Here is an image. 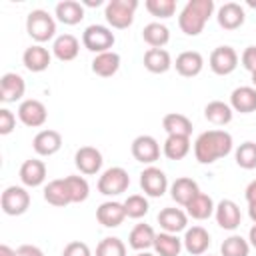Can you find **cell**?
Returning a JSON list of instances; mask_svg holds the SVG:
<instances>
[{
  "label": "cell",
  "instance_id": "cell-1",
  "mask_svg": "<svg viewBox=\"0 0 256 256\" xmlns=\"http://www.w3.org/2000/svg\"><path fill=\"white\" fill-rule=\"evenodd\" d=\"M232 134L226 130H206L194 140V158L200 164H212L232 152Z\"/></svg>",
  "mask_w": 256,
  "mask_h": 256
},
{
  "label": "cell",
  "instance_id": "cell-2",
  "mask_svg": "<svg viewBox=\"0 0 256 256\" xmlns=\"http://www.w3.org/2000/svg\"><path fill=\"white\" fill-rule=\"evenodd\" d=\"M214 0H188L178 16V26L186 36H198L214 14Z\"/></svg>",
  "mask_w": 256,
  "mask_h": 256
},
{
  "label": "cell",
  "instance_id": "cell-3",
  "mask_svg": "<svg viewBox=\"0 0 256 256\" xmlns=\"http://www.w3.org/2000/svg\"><path fill=\"white\" fill-rule=\"evenodd\" d=\"M26 32L38 44H44L56 36V20L46 10L36 8L26 16Z\"/></svg>",
  "mask_w": 256,
  "mask_h": 256
},
{
  "label": "cell",
  "instance_id": "cell-4",
  "mask_svg": "<svg viewBox=\"0 0 256 256\" xmlns=\"http://www.w3.org/2000/svg\"><path fill=\"white\" fill-rule=\"evenodd\" d=\"M136 8H138V0H110L104 6V18L112 28L124 30L132 26Z\"/></svg>",
  "mask_w": 256,
  "mask_h": 256
},
{
  "label": "cell",
  "instance_id": "cell-5",
  "mask_svg": "<svg viewBox=\"0 0 256 256\" xmlns=\"http://www.w3.org/2000/svg\"><path fill=\"white\" fill-rule=\"evenodd\" d=\"M114 42H116L114 32L108 26H104V24H90L82 32V44H84V48L90 50V52H94V54H102V52L112 50Z\"/></svg>",
  "mask_w": 256,
  "mask_h": 256
},
{
  "label": "cell",
  "instance_id": "cell-6",
  "mask_svg": "<svg viewBox=\"0 0 256 256\" xmlns=\"http://www.w3.org/2000/svg\"><path fill=\"white\" fill-rule=\"evenodd\" d=\"M130 186V176L122 166H112L104 170L98 178V192L104 196H120Z\"/></svg>",
  "mask_w": 256,
  "mask_h": 256
},
{
  "label": "cell",
  "instance_id": "cell-7",
  "mask_svg": "<svg viewBox=\"0 0 256 256\" xmlns=\"http://www.w3.org/2000/svg\"><path fill=\"white\" fill-rule=\"evenodd\" d=\"M2 212L8 216H20L30 208V192L24 186H8L0 196Z\"/></svg>",
  "mask_w": 256,
  "mask_h": 256
},
{
  "label": "cell",
  "instance_id": "cell-8",
  "mask_svg": "<svg viewBox=\"0 0 256 256\" xmlns=\"http://www.w3.org/2000/svg\"><path fill=\"white\" fill-rule=\"evenodd\" d=\"M208 64H210V70L218 76H228L236 70L238 66V52L232 48V46H218L210 52V58H208Z\"/></svg>",
  "mask_w": 256,
  "mask_h": 256
},
{
  "label": "cell",
  "instance_id": "cell-9",
  "mask_svg": "<svg viewBox=\"0 0 256 256\" xmlns=\"http://www.w3.org/2000/svg\"><path fill=\"white\" fill-rule=\"evenodd\" d=\"M130 152H132L134 160L152 166V164L160 158V144H158V140H156L154 136H150V134H140V136H136V138L132 140Z\"/></svg>",
  "mask_w": 256,
  "mask_h": 256
},
{
  "label": "cell",
  "instance_id": "cell-10",
  "mask_svg": "<svg viewBox=\"0 0 256 256\" xmlns=\"http://www.w3.org/2000/svg\"><path fill=\"white\" fill-rule=\"evenodd\" d=\"M140 188L150 198H160L168 190V178L158 166H146L140 172Z\"/></svg>",
  "mask_w": 256,
  "mask_h": 256
},
{
  "label": "cell",
  "instance_id": "cell-11",
  "mask_svg": "<svg viewBox=\"0 0 256 256\" xmlns=\"http://www.w3.org/2000/svg\"><path fill=\"white\" fill-rule=\"evenodd\" d=\"M18 118L28 128H40V126H44V122L48 118V110L40 100L26 98L18 106Z\"/></svg>",
  "mask_w": 256,
  "mask_h": 256
},
{
  "label": "cell",
  "instance_id": "cell-12",
  "mask_svg": "<svg viewBox=\"0 0 256 256\" xmlns=\"http://www.w3.org/2000/svg\"><path fill=\"white\" fill-rule=\"evenodd\" d=\"M102 152L94 146H80L74 154V164L76 168L80 170V174H86V176H94L100 172L102 168Z\"/></svg>",
  "mask_w": 256,
  "mask_h": 256
},
{
  "label": "cell",
  "instance_id": "cell-13",
  "mask_svg": "<svg viewBox=\"0 0 256 256\" xmlns=\"http://www.w3.org/2000/svg\"><path fill=\"white\" fill-rule=\"evenodd\" d=\"M24 92H26V82L20 74H16V72L2 74V78H0V100L4 104H12V102L22 100Z\"/></svg>",
  "mask_w": 256,
  "mask_h": 256
},
{
  "label": "cell",
  "instance_id": "cell-14",
  "mask_svg": "<svg viewBox=\"0 0 256 256\" xmlns=\"http://www.w3.org/2000/svg\"><path fill=\"white\" fill-rule=\"evenodd\" d=\"M126 218L128 216H126V210H124V202L106 200L96 208V220L104 228H118Z\"/></svg>",
  "mask_w": 256,
  "mask_h": 256
},
{
  "label": "cell",
  "instance_id": "cell-15",
  "mask_svg": "<svg viewBox=\"0 0 256 256\" xmlns=\"http://www.w3.org/2000/svg\"><path fill=\"white\" fill-rule=\"evenodd\" d=\"M214 218H216V222H218V226L220 228H224V230H236L238 226H240V222H242V214H240V208H238V204L234 202V200H220L218 204H216V210H214Z\"/></svg>",
  "mask_w": 256,
  "mask_h": 256
},
{
  "label": "cell",
  "instance_id": "cell-16",
  "mask_svg": "<svg viewBox=\"0 0 256 256\" xmlns=\"http://www.w3.org/2000/svg\"><path fill=\"white\" fill-rule=\"evenodd\" d=\"M182 246L188 254L192 256H202L208 248H210V234L206 228L202 226H192L184 230V238H182Z\"/></svg>",
  "mask_w": 256,
  "mask_h": 256
},
{
  "label": "cell",
  "instance_id": "cell-17",
  "mask_svg": "<svg viewBox=\"0 0 256 256\" xmlns=\"http://www.w3.org/2000/svg\"><path fill=\"white\" fill-rule=\"evenodd\" d=\"M18 176L26 188H38L46 180V164L38 158H28L22 162Z\"/></svg>",
  "mask_w": 256,
  "mask_h": 256
},
{
  "label": "cell",
  "instance_id": "cell-18",
  "mask_svg": "<svg viewBox=\"0 0 256 256\" xmlns=\"http://www.w3.org/2000/svg\"><path fill=\"white\" fill-rule=\"evenodd\" d=\"M158 224L162 232L178 234L188 228V214L182 208H162L158 212Z\"/></svg>",
  "mask_w": 256,
  "mask_h": 256
},
{
  "label": "cell",
  "instance_id": "cell-19",
  "mask_svg": "<svg viewBox=\"0 0 256 256\" xmlns=\"http://www.w3.org/2000/svg\"><path fill=\"white\" fill-rule=\"evenodd\" d=\"M216 20H218L220 28H224V30H236V28H240L244 24L246 12H244V8L238 2H226V4H222L218 8Z\"/></svg>",
  "mask_w": 256,
  "mask_h": 256
},
{
  "label": "cell",
  "instance_id": "cell-20",
  "mask_svg": "<svg viewBox=\"0 0 256 256\" xmlns=\"http://www.w3.org/2000/svg\"><path fill=\"white\" fill-rule=\"evenodd\" d=\"M52 62V54L42 44H32L22 54V64L30 72H44Z\"/></svg>",
  "mask_w": 256,
  "mask_h": 256
},
{
  "label": "cell",
  "instance_id": "cell-21",
  "mask_svg": "<svg viewBox=\"0 0 256 256\" xmlns=\"http://www.w3.org/2000/svg\"><path fill=\"white\" fill-rule=\"evenodd\" d=\"M174 68L180 76L184 78H192V76H198L204 68V58L200 52L196 50H184L176 56V62H174Z\"/></svg>",
  "mask_w": 256,
  "mask_h": 256
},
{
  "label": "cell",
  "instance_id": "cell-22",
  "mask_svg": "<svg viewBox=\"0 0 256 256\" xmlns=\"http://www.w3.org/2000/svg\"><path fill=\"white\" fill-rule=\"evenodd\" d=\"M32 148L38 156H52L62 148V136H60V132L50 130V128L40 130L32 140Z\"/></svg>",
  "mask_w": 256,
  "mask_h": 256
},
{
  "label": "cell",
  "instance_id": "cell-23",
  "mask_svg": "<svg viewBox=\"0 0 256 256\" xmlns=\"http://www.w3.org/2000/svg\"><path fill=\"white\" fill-rule=\"evenodd\" d=\"M230 108L240 114H250L256 110V88L254 86H238L230 94Z\"/></svg>",
  "mask_w": 256,
  "mask_h": 256
},
{
  "label": "cell",
  "instance_id": "cell-24",
  "mask_svg": "<svg viewBox=\"0 0 256 256\" xmlns=\"http://www.w3.org/2000/svg\"><path fill=\"white\" fill-rule=\"evenodd\" d=\"M54 16L58 22L66 24V26H74L80 24L84 18V6L78 0H62L56 4L54 8Z\"/></svg>",
  "mask_w": 256,
  "mask_h": 256
},
{
  "label": "cell",
  "instance_id": "cell-25",
  "mask_svg": "<svg viewBox=\"0 0 256 256\" xmlns=\"http://www.w3.org/2000/svg\"><path fill=\"white\" fill-rule=\"evenodd\" d=\"M80 52V42L74 34H60L54 38L52 42V54L60 60V62H70L78 56Z\"/></svg>",
  "mask_w": 256,
  "mask_h": 256
},
{
  "label": "cell",
  "instance_id": "cell-26",
  "mask_svg": "<svg viewBox=\"0 0 256 256\" xmlns=\"http://www.w3.org/2000/svg\"><path fill=\"white\" fill-rule=\"evenodd\" d=\"M198 192H200L198 182L192 180V178H188V176H180V178H176V180L170 184V196H172V200H174L176 204H180V206H186Z\"/></svg>",
  "mask_w": 256,
  "mask_h": 256
},
{
  "label": "cell",
  "instance_id": "cell-27",
  "mask_svg": "<svg viewBox=\"0 0 256 256\" xmlns=\"http://www.w3.org/2000/svg\"><path fill=\"white\" fill-rule=\"evenodd\" d=\"M120 70V54L114 50L96 54L92 60V72L100 78H110Z\"/></svg>",
  "mask_w": 256,
  "mask_h": 256
},
{
  "label": "cell",
  "instance_id": "cell-28",
  "mask_svg": "<svg viewBox=\"0 0 256 256\" xmlns=\"http://www.w3.org/2000/svg\"><path fill=\"white\" fill-rule=\"evenodd\" d=\"M172 58L170 52L164 48H148L144 54V68L152 74H164L172 68Z\"/></svg>",
  "mask_w": 256,
  "mask_h": 256
},
{
  "label": "cell",
  "instance_id": "cell-29",
  "mask_svg": "<svg viewBox=\"0 0 256 256\" xmlns=\"http://www.w3.org/2000/svg\"><path fill=\"white\" fill-rule=\"evenodd\" d=\"M184 208H186V214H188L190 218H194V220H208V218L214 214L216 204H214V200H212L208 194L198 192Z\"/></svg>",
  "mask_w": 256,
  "mask_h": 256
},
{
  "label": "cell",
  "instance_id": "cell-30",
  "mask_svg": "<svg viewBox=\"0 0 256 256\" xmlns=\"http://www.w3.org/2000/svg\"><path fill=\"white\" fill-rule=\"evenodd\" d=\"M234 110L230 108V104L222 102V100H212L204 106V118L214 124V126H226L232 122Z\"/></svg>",
  "mask_w": 256,
  "mask_h": 256
},
{
  "label": "cell",
  "instance_id": "cell-31",
  "mask_svg": "<svg viewBox=\"0 0 256 256\" xmlns=\"http://www.w3.org/2000/svg\"><path fill=\"white\" fill-rule=\"evenodd\" d=\"M44 200L56 208H62V206H68L72 204L70 200V194H68V188H66V182L64 178H56V180H50L46 186H44Z\"/></svg>",
  "mask_w": 256,
  "mask_h": 256
},
{
  "label": "cell",
  "instance_id": "cell-32",
  "mask_svg": "<svg viewBox=\"0 0 256 256\" xmlns=\"http://www.w3.org/2000/svg\"><path fill=\"white\" fill-rule=\"evenodd\" d=\"M154 238H156V232L150 224H136L128 234V244L130 248L144 252L154 246Z\"/></svg>",
  "mask_w": 256,
  "mask_h": 256
},
{
  "label": "cell",
  "instance_id": "cell-33",
  "mask_svg": "<svg viewBox=\"0 0 256 256\" xmlns=\"http://www.w3.org/2000/svg\"><path fill=\"white\" fill-rule=\"evenodd\" d=\"M162 128L168 136H190L192 134V122L188 116L180 112H168L162 118Z\"/></svg>",
  "mask_w": 256,
  "mask_h": 256
},
{
  "label": "cell",
  "instance_id": "cell-34",
  "mask_svg": "<svg viewBox=\"0 0 256 256\" xmlns=\"http://www.w3.org/2000/svg\"><path fill=\"white\" fill-rule=\"evenodd\" d=\"M192 144H190V136H166L164 144H162V152L168 160H182L188 156Z\"/></svg>",
  "mask_w": 256,
  "mask_h": 256
},
{
  "label": "cell",
  "instance_id": "cell-35",
  "mask_svg": "<svg viewBox=\"0 0 256 256\" xmlns=\"http://www.w3.org/2000/svg\"><path fill=\"white\" fill-rule=\"evenodd\" d=\"M154 252L156 256H178L182 252V240L178 238V234H170V232H160L154 238Z\"/></svg>",
  "mask_w": 256,
  "mask_h": 256
},
{
  "label": "cell",
  "instance_id": "cell-36",
  "mask_svg": "<svg viewBox=\"0 0 256 256\" xmlns=\"http://www.w3.org/2000/svg\"><path fill=\"white\" fill-rule=\"evenodd\" d=\"M142 38L150 48H164L170 42V30L162 22H150L144 26Z\"/></svg>",
  "mask_w": 256,
  "mask_h": 256
},
{
  "label": "cell",
  "instance_id": "cell-37",
  "mask_svg": "<svg viewBox=\"0 0 256 256\" xmlns=\"http://www.w3.org/2000/svg\"><path fill=\"white\" fill-rule=\"evenodd\" d=\"M64 182H66V188H68L72 204H80L90 196V184H88V180L84 176L72 174V176H66Z\"/></svg>",
  "mask_w": 256,
  "mask_h": 256
},
{
  "label": "cell",
  "instance_id": "cell-38",
  "mask_svg": "<svg viewBox=\"0 0 256 256\" xmlns=\"http://www.w3.org/2000/svg\"><path fill=\"white\" fill-rule=\"evenodd\" d=\"M248 254H250V244L240 234H232L220 244V256H248Z\"/></svg>",
  "mask_w": 256,
  "mask_h": 256
},
{
  "label": "cell",
  "instance_id": "cell-39",
  "mask_svg": "<svg viewBox=\"0 0 256 256\" xmlns=\"http://www.w3.org/2000/svg\"><path fill=\"white\" fill-rule=\"evenodd\" d=\"M234 158H236V164L244 170H254L256 168V142L252 140H246L242 142L236 152H234Z\"/></svg>",
  "mask_w": 256,
  "mask_h": 256
},
{
  "label": "cell",
  "instance_id": "cell-40",
  "mask_svg": "<svg viewBox=\"0 0 256 256\" xmlns=\"http://www.w3.org/2000/svg\"><path fill=\"white\" fill-rule=\"evenodd\" d=\"M148 200H146V196H142V194H130L126 200H124V210H126V216L128 218H134V220H138V218H142V216H146L148 214Z\"/></svg>",
  "mask_w": 256,
  "mask_h": 256
},
{
  "label": "cell",
  "instance_id": "cell-41",
  "mask_svg": "<svg viewBox=\"0 0 256 256\" xmlns=\"http://www.w3.org/2000/svg\"><path fill=\"white\" fill-rule=\"evenodd\" d=\"M96 256H126V244L116 236H106L98 242Z\"/></svg>",
  "mask_w": 256,
  "mask_h": 256
},
{
  "label": "cell",
  "instance_id": "cell-42",
  "mask_svg": "<svg viewBox=\"0 0 256 256\" xmlns=\"http://www.w3.org/2000/svg\"><path fill=\"white\" fill-rule=\"evenodd\" d=\"M144 6L152 16L162 18V20L174 16V12H176V2L174 0H146Z\"/></svg>",
  "mask_w": 256,
  "mask_h": 256
},
{
  "label": "cell",
  "instance_id": "cell-43",
  "mask_svg": "<svg viewBox=\"0 0 256 256\" xmlns=\"http://www.w3.org/2000/svg\"><path fill=\"white\" fill-rule=\"evenodd\" d=\"M62 256H92V250L86 242H80V240H74V242H68L62 250Z\"/></svg>",
  "mask_w": 256,
  "mask_h": 256
},
{
  "label": "cell",
  "instance_id": "cell-44",
  "mask_svg": "<svg viewBox=\"0 0 256 256\" xmlns=\"http://www.w3.org/2000/svg\"><path fill=\"white\" fill-rule=\"evenodd\" d=\"M16 128V116L8 108H0V134L8 136Z\"/></svg>",
  "mask_w": 256,
  "mask_h": 256
},
{
  "label": "cell",
  "instance_id": "cell-45",
  "mask_svg": "<svg viewBox=\"0 0 256 256\" xmlns=\"http://www.w3.org/2000/svg\"><path fill=\"white\" fill-rule=\"evenodd\" d=\"M240 62L250 74H254L256 72V46H246L240 56Z\"/></svg>",
  "mask_w": 256,
  "mask_h": 256
},
{
  "label": "cell",
  "instance_id": "cell-46",
  "mask_svg": "<svg viewBox=\"0 0 256 256\" xmlns=\"http://www.w3.org/2000/svg\"><path fill=\"white\" fill-rule=\"evenodd\" d=\"M16 256H44V252L34 244H22L16 248Z\"/></svg>",
  "mask_w": 256,
  "mask_h": 256
},
{
  "label": "cell",
  "instance_id": "cell-47",
  "mask_svg": "<svg viewBox=\"0 0 256 256\" xmlns=\"http://www.w3.org/2000/svg\"><path fill=\"white\" fill-rule=\"evenodd\" d=\"M244 196H246L248 204H254V202H256V180H252V182L246 186V190H244Z\"/></svg>",
  "mask_w": 256,
  "mask_h": 256
},
{
  "label": "cell",
  "instance_id": "cell-48",
  "mask_svg": "<svg viewBox=\"0 0 256 256\" xmlns=\"http://www.w3.org/2000/svg\"><path fill=\"white\" fill-rule=\"evenodd\" d=\"M248 244L256 248V224H252V228L248 230Z\"/></svg>",
  "mask_w": 256,
  "mask_h": 256
},
{
  "label": "cell",
  "instance_id": "cell-49",
  "mask_svg": "<svg viewBox=\"0 0 256 256\" xmlns=\"http://www.w3.org/2000/svg\"><path fill=\"white\" fill-rule=\"evenodd\" d=\"M0 256H16V250H12L10 246L2 244V246H0Z\"/></svg>",
  "mask_w": 256,
  "mask_h": 256
},
{
  "label": "cell",
  "instance_id": "cell-50",
  "mask_svg": "<svg viewBox=\"0 0 256 256\" xmlns=\"http://www.w3.org/2000/svg\"><path fill=\"white\" fill-rule=\"evenodd\" d=\"M248 216H250V220L256 224V202H254V204H248Z\"/></svg>",
  "mask_w": 256,
  "mask_h": 256
},
{
  "label": "cell",
  "instance_id": "cell-51",
  "mask_svg": "<svg viewBox=\"0 0 256 256\" xmlns=\"http://www.w3.org/2000/svg\"><path fill=\"white\" fill-rule=\"evenodd\" d=\"M102 4V0H84L82 2V6H100Z\"/></svg>",
  "mask_w": 256,
  "mask_h": 256
},
{
  "label": "cell",
  "instance_id": "cell-52",
  "mask_svg": "<svg viewBox=\"0 0 256 256\" xmlns=\"http://www.w3.org/2000/svg\"><path fill=\"white\" fill-rule=\"evenodd\" d=\"M136 256H156V254H150V252H146V250H144V252H138Z\"/></svg>",
  "mask_w": 256,
  "mask_h": 256
},
{
  "label": "cell",
  "instance_id": "cell-53",
  "mask_svg": "<svg viewBox=\"0 0 256 256\" xmlns=\"http://www.w3.org/2000/svg\"><path fill=\"white\" fill-rule=\"evenodd\" d=\"M252 86H254V88H256V72H254V74H252Z\"/></svg>",
  "mask_w": 256,
  "mask_h": 256
},
{
  "label": "cell",
  "instance_id": "cell-54",
  "mask_svg": "<svg viewBox=\"0 0 256 256\" xmlns=\"http://www.w3.org/2000/svg\"><path fill=\"white\" fill-rule=\"evenodd\" d=\"M208 256H210V254H208Z\"/></svg>",
  "mask_w": 256,
  "mask_h": 256
}]
</instances>
